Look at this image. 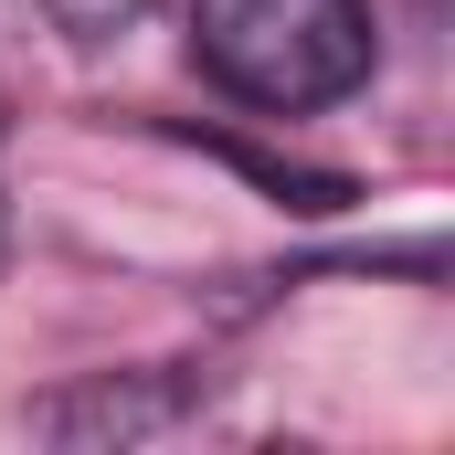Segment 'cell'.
Returning a JSON list of instances; mask_svg holds the SVG:
<instances>
[{"instance_id": "cell-1", "label": "cell", "mask_w": 455, "mask_h": 455, "mask_svg": "<svg viewBox=\"0 0 455 455\" xmlns=\"http://www.w3.org/2000/svg\"><path fill=\"white\" fill-rule=\"evenodd\" d=\"M191 53L223 96L307 116L371 75L381 32H371V0H191Z\"/></svg>"}, {"instance_id": "cell-2", "label": "cell", "mask_w": 455, "mask_h": 455, "mask_svg": "<svg viewBox=\"0 0 455 455\" xmlns=\"http://www.w3.org/2000/svg\"><path fill=\"white\" fill-rule=\"evenodd\" d=\"M159 424H180V392H159V381H85V392H64V403H43V435L53 445H127V435H159Z\"/></svg>"}]
</instances>
